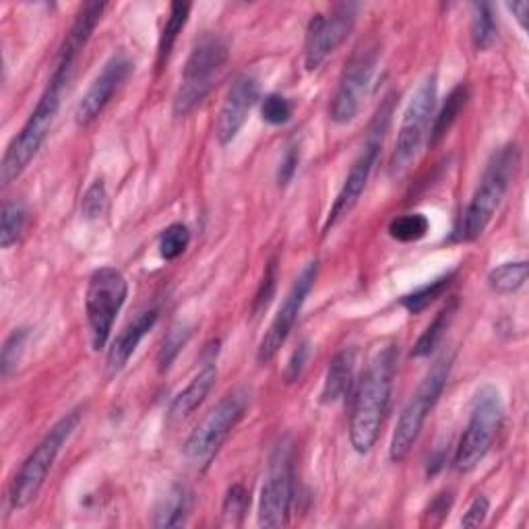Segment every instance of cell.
<instances>
[{
  "instance_id": "obj_1",
  "label": "cell",
  "mask_w": 529,
  "mask_h": 529,
  "mask_svg": "<svg viewBox=\"0 0 529 529\" xmlns=\"http://www.w3.org/2000/svg\"><path fill=\"white\" fill-rule=\"evenodd\" d=\"M397 356L399 350L395 344L379 348L356 387L350 416V443L356 453H368L379 439L391 401Z\"/></svg>"
},
{
  "instance_id": "obj_2",
  "label": "cell",
  "mask_w": 529,
  "mask_h": 529,
  "mask_svg": "<svg viewBox=\"0 0 529 529\" xmlns=\"http://www.w3.org/2000/svg\"><path fill=\"white\" fill-rule=\"evenodd\" d=\"M73 71H75L73 62L56 60L54 73L42 93V98L38 100L34 112H31L29 118L25 120L19 135L11 141V145L5 151L3 164H0V182H3V186L15 182L46 143L62 104V93L67 89Z\"/></svg>"
},
{
  "instance_id": "obj_3",
  "label": "cell",
  "mask_w": 529,
  "mask_h": 529,
  "mask_svg": "<svg viewBox=\"0 0 529 529\" xmlns=\"http://www.w3.org/2000/svg\"><path fill=\"white\" fill-rule=\"evenodd\" d=\"M521 153L515 143L505 145L503 149L496 151L492 155V160L488 162L480 184L476 186V191L472 195V201L461 213L459 222L453 230V242L468 244L476 242L492 222V217L499 211L509 186L515 178V172L519 168Z\"/></svg>"
},
{
  "instance_id": "obj_4",
  "label": "cell",
  "mask_w": 529,
  "mask_h": 529,
  "mask_svg": "<svg viewBox=\"0 0 529 529\" xmlns=\"http://www.w3.org/2000/svg\"><path fill=\"white\" fill-rule=\"evenodd\" d=\"M505 422V406L499 389L486 385L478 391L474 399V408L468 426H465L455 457L453 468L459 474H468L476 470L490 453L496 437Z\"/></svg>"
},
{
  "instance_id": "obj_5",
  "label": "cell",
  "mask_w": 529,
  "mask_h": 529,
  "mask_svg": "<svg viewBox=\"0 0 529 529\" xmlns=\"http://www.w3.org/2000/svg\"><path fill=\"white\" fill-rule=\"evenodd\" d=\"M79 422H81L79 410L65 414L46 432V437L40 441V445L31 451V455L25 459L19 474L15 476L9 488V503L13 509H25L38 499V494L44 488V482L52 470L56 457L73 437Z\"/></svg>"
},
{
  "instance_id": "obj_6",
  "label": "cell",
  "mask_w": 529,
  "mask_h": 529,
  "mask_svg": "<svg viewBox=\"0 0 529 529\" xmlns=\"http://www.w3.org/2000/svg\"><path fill=\"white\" fill-rule=\"evenodd\" d=\"M248 403H251V393L246 389L230 391L191 432V437L184 443V457L197 472H205L209 468L232 430L244 418Z\"/></svg>"
},
{
  "instance_id": "obj_7",
  "label": "cell",
  "mask_w": 529,
  "mask_h": 529,
  "mask_svg": "<svg viewBox=\"0 0 529 529\" xmlns=\"http://www.w3.org/2000/svg\"><path fill=\"white\" fill-rule=\"evenodd\" d=\"M453 356H443L437 364L432 366V370L424 377L412 399L406 403V408L401 410L391 445H389V457L395 463H401L410 455L414 445L420 439V432L428 420V414L437 406V401L443 395V389L449 381Z\"/></svg>"
},
{
  "instance_id": "obj_8",
  "label": "cell",
  "mask_w": 529,
  "mask_h": 529,
  "mask_svg": "<svg viewBox=\"0 0 529 529\" xmlns=\"http://www.w3.org/2000/svg\"><path fill=\"white\" fill-rule=\"evenodd\" d=\"M230 50L222 36L205 34L186 60L182 81L174 96L172 112L178 118L191 114L213 87V81L228 62Z\"/></svg>"
},
{
  "instance_id": "obj_9",
  "label": "cell",
  "mask_w": 529,
  "mask_h": 529,
  "mask_svg": "<svg viewBox=\"0 0 529 529\" xmlns=\"http://www.w3.org/2000/svg\"><path fill=\"white\" fill-rule=\"evenodd\" d=\"M129 296V284L114 267H100L91 273L85 292V315L91 335V346L96 352L104 350L114 321Z\"/></svg>"
},
{
  "instance_id": "obj_10",
  "label": "cell",
  "mask_w": 529,
  "mask_h": 529,
  "mask_svg": "<svg viewBox=\"0 0 529 529\" xmlns=\"http://www.w3.org/2000/svg\"><path fill=\"white\" fill-rule=\"evenodd\" d=\"M294 494V443L290 437H282L269 455L259 499V525L284 527L290 521Z\"/></svg>"
},
{
  "instance_id": "obj_11",
  "label": "cell",
  "mask_w": 529,
  "mask_h": 529,
  "mask_svg": "<svg viewBox=\"0 0 529 529\" xmlns=\"http://www.w3.org/2000/svg\"><path fill=\"white\" fill-rule=\"evenodd\" d=\"M437 96H439L437 75H428L416 89L406 112H403L389 166L393 176H401L416 160V155L424 143V137L432 127V114H434V106H437Z\"/></svg>"
},
{
  "instance_id": "obj_12",
  "label": "cell",
  "mask_w": 529,
  "mask_h": 529,
  "mask_svg": "<svg viewBox=\"0 0 529 529\" xmlns=\"http://www.w3.org/2000/svg\"><path fill=\"white\" fill-rule=\"evenodd\" d=\"M389 114H391V102H387V106H383L379 110V114L375 116V122H372L368 139H366L360 155L354 160L344 184H341L335 203L329 209L327 222L323 226V234H329L341 220H346V217L352 213V209L358 205V201L366 189V184H368V178L377 166L379 153L383 147V135L387 131Z\"/></svg>"
},
{
  "instance_id": "obj_13",
  "label": "cell",
  "mask_w": 529,
  "mask_h": 529,
  "mask_svg": "<svg viewBox=\"0 0 529 529\" xmlns=\"http://www.w3.org/2000/svg\"><path fill=\"white\" fill-rule=\"evenodd\" d=\"M379 65V50L372 46L358 48L354 56L348 60V65L339 77L335 96L329 106L331 120L337 124H348L352 122L364 98L368 96V89L372 83V77H375Z\"/></svg>"
},
{
  "instance_id": "obj_14",
  "label": "cell",
  "mask_w": 529,
  "mask_h": 529,
  "mask_svg": "<svg viewBox=\"0 0 529 529\" xmlns=\"http://www.w3.org/2000/svg\"><path fill=\"white\" fill-rule=\"evenodd\" d=\"M358 5H335L329 13L313 15L306 29L304 65L308 71H317L323 62L341 46L356 25Z\"/></svg>"
},
{
  "instance_id": "obj_15",
  "label": "cell",
  "mask_w": 529,
  "mask_h": 529,
  "mask_svg": "<svg viewBox=\"0 0 529 529\" xmlns=\"http://www.w3.org/2000/svg\"><path fill=\"white\" fill-rule=\"evenodd\" d=\"M319 273V261H310L302 273L296 277V282L292 284L290 292L286 294L282 306H279L277 315L273 317L265 337L261 339L259 350H257V362L267 364L275 358V354L282 350V346L288 341L290 333L294 331V325L302 313V306L310 294V290L315 288Z\"/></svg>"
},
{
  "instance_id": "obj_16",
  "label": "cell",
  "mask_w": 529,
  "mask_h": 529,
  "mask_svg": "<svg viewBox=\"0 0 529 529\" xmlns=\"http://www.w3.org/2000/svg\"><path fill=\"white\" fill-rule=\"evenodd\" d=\"M131 71H133V62L124 52L114 54L106 62L102 73L93 79V83L85 91V96L77 104L75 120H77L79 127L85 129L93 120H98V116L104 112V108L114 98V93L118 91V87L129 79Z\"/></svg>"
},
{
  "instance_id": "obj_17",
  "label": "cell",
  "mask_w": 529,
  "mask_h": 529,
  "mask_svg": "<svg viewBox=\"0 0 529 529\" xmlns=\"http://www.w3.org/2000/svg\"><path fill=\"white\" fill-rule=\"evenodd\" d=\"M257 102H259V81L248 73L238 75L226 93L220 114H217V124H215L217 141L222 145H230L242 131L248 114H251Z\"/></svg>"
},
{
  "instance_id": "obj_18",
  "label": "cell",
  "mask_w": 529,
  "mask_h": 529,
  "mask_svg": "<svg viewBox=\"0 0 529 529\" xmlns=\"http://www.w3.org/2000/svg\"><path fill=\"white\" fill-rule=\"evenodd\" d=\"M207 360L203 362V368L191 379V383L186 385L172 401L168 408V422H180L184 418H189L201 403L207 399L211 393L215 381H217V366H215V356H217V344L215 348L211 346L205 352Z\"/></svg>"
},
{
  "instance_id": "obj_19",
  "label": "cell",
  "mask_w": 529,
  "mask_h": 529,
  "mask_svg": "<svg viewBox=\"0 0 529 529\" xmlns=\"http://www.w3.org/2000/svg\"><path fill=\"white\" fill-rule=\"evenodd\" d=\"M158 319H160V310L151 306V308L141 310V313L133 321H129V325L120 331V335L114 339V344L108 352V360H106L110 377L118 375V372L129 364L131 356L139 348L143 337L155 327Z\"/></svg>"
},
{
  "instance_id": "obj_20",
  "label": "cell",
  "mask_w": 529,
  "mask_h": 529,
  "mask_svg": "<svg viewBox=\"0 0 529 529\" xmlns=\"http://www.w3.org/2000/svg\"><path fill=\"white\" fill-rule=\"evenodd\" d=\"M354 379H356V350L344 348L335 354V358L327 368L321 389L323 406H331V403L344 399L352 391Z\"/></svg>"
},
{
  "instance_id": "obj_21",
  "label": "cell",
  "mask_w": 529,
  "mask_h": 529,
  "mask_svg": "<svg viewBox=\"0 0 529 529\" xmlns=\"http://www.w3.org/2000/svg\"><path fill=\"white\" fill-rule=\"evenodd\" d=\"M106 7H108L106 3H87L81 9V13L77 15V19H75L71 31L67 34L65 42H62V46H60L58 56H65V58H71V60L77 62V58L83 52L85 44L89 42L91 34L96 31Z\"/></svg>"
},
{
  "instance_id": "obj_22",
  "label": "cell",
  "mask_w": 529,
  "mask_h": 529,
  "mask_svg": "<svg viewBox=\"0 0 529 529\" xmlns=\"http://www.w3.org/2000/svg\"><path fill=\"white\" fill-rule=\"evenodd\" d=\"M191 5L189 3H174L170 7V13H168V19H166V25L162 29L160 34V42H158V58H155V67H158V71L162 73L168 65V60L172 56V50L176 46V40L180 36V31L184 29L186 21H189V15H191Z\"/></svg>"
},
{
  "instance_id": "obj_23",
  "label": "cell",
  "mask_w": 529,
  "mask_h": 529,
  "mask_svg": "<svg viewBox=\"0 0 529 529\" xmlns=\"http://www.w3.org/2000/svg\"><path fill=\"white\" fill-rule=\"evenodd\" d=\"M189 509H191V492L186 490V486L176 484L164 496L160 507L155 509L153 525L155 527H178L184 523L186 515H189Z\"/></svg>"
},
{
  "instance_id": "obj_24",
  "label": "cell",
  "mask_w": 529,
  "mask_h": 529,
  "mask_svg": "<svg viewBox=\"0 0 529 529\" xmlns=\"http://www.w3.org/2000/svg\"><path fill=\"white\" fill-rule=\"evenodd\" d=\"M457 308H459V302H457V298H453L437 315V319H434L426 327V331L420 335V339L416 341V346L412 350V356L426 358V356H430L434 350L441 346L445 333L449 331V327H451V323H453V319L457 315Z\"/></svg>"
},
{
  "instance_id": "obj_25",
  "label": "cell",
  "mask_w": 529,
  "mask_h": 529,
  "mask_svg": "<svg viewBox=\"0 0 529 529\" xmlns=\"http://www.w3.org/2000/svg\"><path fill=\"white\" fill-rule=\"evenodd\" d=\"M468 100H470V89L465 83L457 85L449 93L447 102L443 104L441 112L434 116V122H432V127H430V143L432 145L439 143L451 131V127L455 124V120L459 118V114L465 108V104H468Z\"/></svg>"
},
{
  "instance_id": "obj_26",
  "label": "cell",
  "mask_w": 529,
  "mask_h": 529,
  "mask_svg": "<svg viewBox=\"0 0 529 529\" xmlns=\"http://www.w3.org/2000/svg\"><path fill=\"white\" fill-rule=\"evenodd\" d=\"M527 275H529V265L527 261H515V263H503L499 267H494L488 273V286L492 292L501 294V296H509L519 292L525 282H527Z\"/></svg>"
},
{
  "instance_id": "obj_27",
  "label": "cell",
  "mask_w": 529,
  "mask_h": 529,
  "mask_svg": "<svg viewBox=\"0 0 529 529\" xmlns=\"http://www.w3.org/2000/svg\"><path fill=\"white\" fill-rule=\"evenodd\" d=\"M455 279V271H449L437 279H432V282L416 288L414 292L406 294L401 298V306L408 310L410 315H420L422 310H426L434 300L441 298L453 284Z\"/></svg>"
},
{
  "instance_id": "obj_28",
  "label": "cell",
  "mask_w": 529,
  "mask_h": 529,
  "mask_svg": "<svg viewBox=\"0 0 529 529\" xmlns=\"http://www.w3.org/2000/svg\"><path fill=\"white\" fill-rule=\"evenodd\" d=\"M27 207L21 201H9L0 215V246L11 248L27 226Z\"/></svg>"
},
{
  "instance_id": "obj_29",
  "label": "cell",
  "mask_w": 529,
  "mask_h": 529,
  "mask_svg": "<svg viewBox=\"0 0 529 529\" xmlns=\"http://www.w3.org/2000/svg\"><path fill=\"white\" fill-rule=\"evenodd\" d=\"M472 9V44L476 50H488L496 40V31H499L492 5L476 3Z\"/></svg>"
},
{
  "instance_id": "obj_30",
  "label": "cell",
  "mask_w": 529,
  "mask_h": 529,
  "mask_svg": "<svg viewBox=\"0 0 529 529\" xmlns=\"http://www.w3.org/2000/svg\"><path fill=\"white\" fill-rule=\"evenodd\" d=\"M430 230V222L424 213L399 215L389 224V234L397 242H418Z\"/></svg>"
},
{
  "instance_id": "obj_31",
  "label": "cell",
  "mask_w": 529,
  "mask_h": 529,
  "mask_svg": "<svg viewBox=\"0 0 529 529\" xmlns=\"http://www.w3.org/2000/svg\"><path fill=\"white\" fill-rule=\"evenodd\" d=\"M189 244H191V230L184 224H172L162 232L158 248L164 261H174L186 251V248H189Z\"/></svg>"
},
{
  "instance_id": "obj_32",
  "label": "cell",
  "mask_w": 529,
  "mask_h": 529,
  "mask_svg": "<svg viewBox=\"0 0 529 529\" xmlns=\"http://www.w3.org/2000/svg\"><path fill=\"white\" fill-rule=\"evenodd\" d=\"M193 335V329L186 327V325H176L170 329V333L166 335L160 356H158V368L160 372H166L174 360L178 358V354L184 350V346L189 344V339Z\"/></svg>"
},
{
  "instance_id": "obj_33",
  "label": "cell",
  "mask_w": 529,
  "mask_h": 529,
  "mask_svg": "<svg viewBox=\"0 0 529 529\" xmlns=\"http://www.w3.org/2000/svg\"><path fill=\"white\" fill-rule=\"evenodd\" d=\"M27 337H29V329L21 327L15 329L3 346V352H0V370H3V377L7 379L11 372L19 366L21 356L25 352V344H27Z\"/></svg>"
},
{
  "instance_id": "obj_34",
  "label": "cell",
  "mask_w": 529,
  "mask_h": 529,
  "mask_svg": "<svg viewBox=\"0 0 529 529\" xmlns=\"http://www.w3.org/2000/svg\"><path fill=\"white\" fill-rule=\"evenodd\" d=\"M277 279H279V263H277V257H271L267 267H265V273H263V279L259 284V290L255 294V300H253V315L255 317H261L269 308V304L277 292Z\"/></svg>"
},
{
  "instance_id": "obj_35",
  "label": "cell",
  "mask_w": 529,
  "mask_h": 529,
  "mask_svg": "<svg viewBox=\"0 0 529 529\" xmlns=\"http://www.w3.org/2000/svg\"><path fill=\"white\" fill-rule=\"evenodd\" d=\"M292 114H294V106L286 96H282V93H269L261 104L263 120L269 124H275V127L290 122Z\"/></svg>"
},
{
  "instance_id": "obj_36",
  "label": "cell",
  "mask_w": 529,
  "mask_h": 529,
  "mask_svg": "<svg viewBox=\"0 0 529 529\" xmlns=\"http://www.w3.org/2000/svg\"><path fill=\"white\" fill-rule=\"evenodd\" d=\"M248 505H251V494H248V490L242 484L230 486L222 507L224 519L230 523H240L244 513L248 511Z\"/></svg>"
},
{
  "instance_id": "obj_37",
  "label": "cell",
  "mask_w": 529,
  "mask_h": 529,
  "mask_svg": "<svg viewBox=\"0 0 529 529\" xmlns=\"http://www.w3.org/2000/svg\"><path fill=\"white\" fill-rule=\"evenodd\" d=\"M106 199H108V193H106L104 180H96L89 186L81 201L83 217H87V220H96V217H100V213L106 207Z\"/></svg>"
},
{
  "instance_id": "obj_38",
  "label": "cell",
  "mask_w": 529,
  "mask_h": 529,
  "mask_svg": "<svg viewBox=\"0 0 529 529\" xmlns=\"http://www.w3.org/2000/svg\"><path fill=\"white\" fill-rule=\"evenodd\" d=\"M298 166H300V147L296 143H290L277 166V184L288 186L294 180Z\"/></svg>"
},
{
  "instance_id": "obj_39",
  "label": "cell",
  "mask_w": 529,
  "mask_h": 529,
  "mask_svg": "<svg viewBox=\"0 0 529 529\" xmlns=\"http://www.w3.org/2000/svg\"><path fill=\"white\" fill-rule=\"evenodd\" d=\"M488 511H490V501L486 499V496H476L474 503L470 505V509L465 511V515L461 517V525L463 527H478L486 521L488 517Z\"/></svg>"
},
{
  "instance_id": "obj_40",
  "label": "cell",
  "mask_w": 529,
  "mask_h": 529,
  "mask_svg": "<svg viewBox=\"0 0 529 529\" xmlns=\"http://www.w3.org/2000/svg\"><path fill=\"white\" fill-rule=\"evenodd\" d=\"M308 356H310V346L308 341H302V344L294 350L288 366H286V381L288 383H294L300 379V375L306 368V362H308Z\"/></svg>"
},
{
  "instance_id": "obj_41",
  "label": "cell",
  "mask_w": 529,
  "mask_h": 529,
  "mask_svg": "<svg viewBox=\"0 0 529 529\" xmlns=\"http://www.w3.org/2000/svg\"><path fill=\"white\" fill-rule=\"evenodd\" d=\"M451 507H453V492L445 490L434 496L432 503L426 509V517L430 519V523H441L449 515Z\"/></svg>"
},
{
  "instance_id": "obj_42",
  "label": "cell",
  "mask_w": 529,
  "mask_h": 529,
  "mask_svg": "<svg viewBox=\"0 0 529 529\" xmlns=\"http://www.w3.org/2000/svg\"><path fill=\"white\" fill-rule=\"evenodd\" d=\"M507 9L515 15L519 25L527 29V13H529V3L527 0H519V3H507Z\"/></svg>"
}]
</instances>
